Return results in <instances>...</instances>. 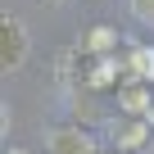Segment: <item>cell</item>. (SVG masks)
<instances>
[{"label": "cell", "mask_w": 154, "mask_h": 154, "mask_svg": "<svg viewBox=\"0 0 154 154\" xmlns=\"http://www.w3.org/2000/svg\"><path fill=\"white\" fill-rule=\"evenodd\" d=\"M27 54H32L27 27H23L14 14H5V50H0V63H5V72H18V68L27 63Z\"/></svg>", "instance_id": "6da1fadb"}, {"label": "cell", "mask_w": 154, "mask_h": 154, "mask_svg": "<svg viewBox=\"0 0 154 154\" xmlns=\"http://www.w3.org/2000/svg\"><path fill=\"white\" fill-rule=\"evenodd\" d=\"M50 154H95V140L72 127H59V131H50Z\"/></svg>", "instance_id": "7a4b0ae2"}, {"label": "cell", "mask_w": 154, "mask_h": 154, "mask_svg": "<svg viewBox=\"0 0 154 154\" xmlns=\"http://www.w3.org/2000/svg\"><path fill=\"white\" fill-rule=\"evenodd\" d=\"M109 136H113V145H118V149H140V145H145V122L127 113V122H113V131H109Z\"/></svg>", "instance_id": "3957f363"}, {"label": "cell", "mask_w": 154, "mask_h": 154, "mask_svg": "<svg viewBox=\"0 0 154 154\" xmlns=\"http://www.w3.org/2000/svg\"><path fill=\"white\" fill-rule=\"evenodd\" d=\"M118 104H122L127 113H136V118H145V113H154V109H149L154 100H149V91H145L140 82H131V86H122V91H118Z\"/></svg>", "instance_id": "277c9868"}, {"label": "cell", "mask_w": 154, "mask_h": 154, "mask_svg": "<svg viewBox=\"0 0 154 154\" xmlns=\"http://www.w3.org/2000/svg\"><path fill=\"white\" fill-rule=\"evenodd\" d=\"M131 72L145 77V82H154V45H136L131 50Z\"/></svg>", "instance_id": "5b68a950"}, {"label": "cell", "mask_w": 154, "mask_h": 154, "mask_svg": "<svg viewBox=\"0 0 154 154\" xmlns=\"http://www.w3.org/2000/svg\"><path fill=\"white\" fill-rule=\"evenodd\" d=\"M82 45H86V50H109V45H113V32H109V27H91Z\"/></svg>", "instance_id": "8992f818"}, {"label": "cell", "mask_w": 154, "mask_h": 154, "mask_svg": "<svg viewBox=\"0 0 154 154\" xmlns=\"http://www.w3.org/2000/svg\"><path fill=\"white\" fill-rule=\"evenodd\" d=\"M131 14H136L140 23H149V27H154V0H131Z\"/></svg>", "instance_id": "52a82bcc"}, {"label": "cell", "mask_w": 154, "mask_h": 154, "mask_svg": "<svg viewBox=\"0 0 154 154\" xmlns=\"http://www.w3.org/2000/svg\"><path fill=\"white\" fill-rule=\"evenodd\" d=\"M50 5H63V0H50Z\"/></svg>", "instance_id": "ba28073f"}, {"label": "cell", "mask_w": 154, "mask_h": 154, "mask_svg": "<svg viewBox=\"0 0 154 154\" xmlns=\"http://www.w3.org/2000/svg\"><path fill=\"white\" fill-rule=\"evenodd\" d=\"M9 154H23V149H9Z\"/></svg>", "instance_id": "9c48e42d"}]
</instances>
